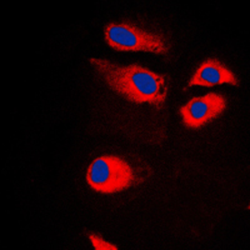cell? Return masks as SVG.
Returning <instances> with one entry per match:
<instances>
[{
    "label": "cell",
    "mask_w": 250,
    "mask_h": 250,
    "mask_svg": "<svg viewBox=\"0 0 250 250\" xmlns=\"http://www.w3.org/2000/svg\"><path fill=\"white\" fill-rule=\"evenodd\" d=\"M227 108L223 95L210 93L205 97L194 98L180 109L183 123L188 128H200L210 120L218 118Z\"/></svg>",
    "instance_id": "obj_4"
},
{
    "label": "cell",
    "mask_w": 250,
    "mask_h": 250,
    "mask_svg": "<svg viewBox=\"0 0 250 250\" xmlns=\"http://www.w3.org/2000/svg\"><path fill=\"white\" fill-rule=\"evenodd\" d=\"M105 42L118 51H146L167 55L170 44L162 34L143 30L130 23H111L104 30Z\"/></svg>",
    "instance_id": "obj_2"
},
{
    "label": "cell",
    "mask_w": 250,
    "mask_h": 250,
    "mask_svg": "<svg viewBox=\"0 0 250 250\" xmlns=\"http://www.w3.org/2000/svg\"><path fill=\"white\" fill-rule=\"evenodd\" d=\"M89 239H90L93 247L97 250H117L118 249L117 245L105 242L104 239L100 238L99 235H95V234H90V235H89Z\"/></svg>",
    "instance_id": "obj_6"
},
{
    "label": "cell",
    "mask_w": 250,
    "mask_h": 250,
    "mask_svg": "<svg viewBox=\"0 0 250 250\" xmlns=\"http://www.w3.org/2000/svg\"><path fill=\"white\" fill-rule=\"evenodd\" d=\"M90 64L106 85L120 97L135 104H150L163 108L168 97V85L163 75L143 66L119 65L106 59L91 58Z\"/></svg>",
    "instance_id": "obj_1"
},
{
    "label": "cell",
    "mask_w": 250,
    "mask_h": 250,
    "mask_svg": "<svg viewBox=\"0 0 250 250\" xmlns=\"http://www.w3.org/2000/svg\"><path fill=\"white\" fill-rule=\"evenodd\" d=\"M219 84L238 85V80L229 69L216 59H208L203 62L189 80V86H214Z\"/></svg>",
    "instance_id": "obj_5"
},
{
    "label": "cell",
    "mask_w": 250,
    "mask_h": 250,
    "mask_svg": "<svg viewBox=\"0 0 250 250\" xmlns=\"http://www.w3.org/2000/svg\"><path fill=\"white\" fill-rule=\"evenodd\" d=\"M91 189L103 194H113L128 189L134 182L130 165L118 156L104 155L94 160L86 173Z\"/></svg>",
    "instance_id": "obj_3"
}]
</instances>
